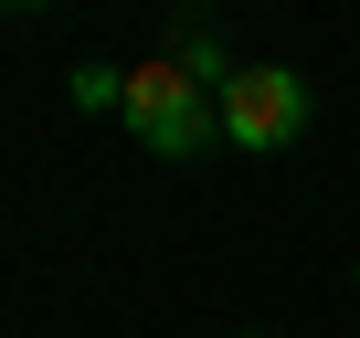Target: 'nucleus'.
<instances>
[{
	"label": "nucleus",
	"instance_id": "f257e3e1",
	"mask_svg": "<svg viewBox=\"0 0 360 338\" xmlns=\"http://www.w3.org/2000/svg\"><path fill=\"white\" fill-rule=\"evenodd\" d=\"M117 116H127V127H138V148H159V158H202V148L223 137V95H212V85H191L169 53L127 74V106H117Z\"/></svg>",
	"mask_w": 360,
	"mask_h": 338
},
{
	"label": "nucleus",
	"instance_id": "f03ea898",
	"mask_svg": "<svg viewBox=\"0 0 360 338\" xmlns=\"http://www.w3.org/2000/svg\"><path fill=\"white\" fill-rule=\"evenodd\" d=\"M223 137H233V148H297V137H307V74L244 64V74L223 85Z\"/></svg>",
	"mask_w": 360,
	"mask_h": 338
},
{
	"label": "nucleus",
	"instance_id": "7ed1b4c3",
	"mask_svg": "<svg viewBox=\"0 0 360 338\" xmlns=\"http://www.w3.org/2000/svg\"><path fill=\"white\" fill-rule=\"evenodd\" d=\"M244 338H265V327H244Z\"/></svg>",
	"mask_w": 360,
	"mask_h": 338
}]
</instances>
